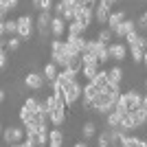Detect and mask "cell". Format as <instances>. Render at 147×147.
Listing matches in <instances>:
<instances>
[{"label": "cell", "mask_w": 147, "mask_h": 147, "mask_svg": "<svg viewBox=\"0 0 147 147\" xmlns=\"http://www.w3.org/2000/svg\"><path fill=\"white\" fill-rule=\"evenodd\" d=\"M143 64H145V66H147V53H145V57H143Z\"/></svg>", "instance_id": "obj_42"}, {"label": "cell", "mask_w": 147, "mask_h": 147, "mask_svg": "<svg viewBox=\"0 0 147 147\" xmlns=\"http://www.w3.org/2000/svg\"><path fill=\"white\" fill-rule=\"evenodd\" d=\"M24 42L20 35H11V37H7V40H2V49H7V51H18L20 49V44Z\"/></svg>", "instance_id": "obj_22"}, {"label": "cell", "mask_w": 147, "mask_h": 147, "mask_svg": "<svg viewBox=\"0 0 147 147\" xmlns=\"http://www.w3.org/2000/svg\"><path fill=\"white\" fill-rule=\"evenodd\" d=\"M68 33V22L61 16H53V22H51V35L61 40V37Z\"/></svg>", "instance_id": "obj_7"}, {"label": "cell", "mask_w": 147, "mask_h": 147, "mask_svg": "<svg viewBox=\"0 0 147 147\" xmlns=\"http://www.w3.org/2000/svg\"><path fill=\"white\" fill-rule=\"evenodd\" d=\"M99 92H101V90L97 88V84H94V81H88L86 86H84V101H92Z\"/></svg>", "instance_id": "obj_26"}, {"label": "cell", "mask_w": 147, "mask_h": 147, "mask_svg": "<svg viewBox=\"0 0 147 147\" xmlns=\"http://www.w3.org/2000/svg\"><path fill=\"white\" fill-rule=\"evenodd\" d=\"M33 18H31V13H24V16H20L18 18V35L22 40H31L33 35Z\"/></svg>", "instance_id": "obj_4"}, {"label": "cell", "mask_w": 147, "mask_h": 147, "mask_svg": "<svg viewBox=\"0 0 147 147\" xmlns=\"http://www.w3.org/2000/svg\"><path fill=\"white\" fill-rule=\"evenodd\" d=\"M66 110H68V105H59V108H57V110L49 117L51 123H53L55 127H61V125L66 123Z\"/></svg>", "instance_id": "obj_14"}, {"label": "cell", "mask_w": 147, "mask_h": 147, "mask_svg": "<svg viewBox=\"0 0 147 147\" xmlns=\"http://www.w3.org/2000/svg\"><path fill=\"white\" fill-rule=\"evenodd\" d=\"M119 105H121L125 112H132V110H136V108H141V105H143V94L136 90V88H132V90H127V92H123V94H121Z\"/></svg>", "instance_id": "obj_1"}, {"label": "cell", "mask_w": 147, "mask_h": 147, "mask_svg": "<svg viewBox=\"0 0 147 147\" xmlns=\"http://www.w3.org/2000/svg\"><path fill=\"white\" fill-rule=\"evenodd\" d=\"M141 46H143V51L147 53V37H143V35H141Z\"/></svg>", "instance_id": "obj_37"}, {"label": "cell", "mask_w": 147, "mask_h": 147, "mask_svg": "<svg viewBox=\"0 0 147 147\" xmlns=\"http://www.w3.org/2000/svg\"><path fill=\"white\" fill-rule=\"evenodd\" d=\"M108 79H110L112 86H121V81H123V68L119 66V64H114L112 68H108Z\"/></svg>", "instance_id": "obj_19"}, {"label": "cell", "mask_w": 147, "mask_h": 147, "mask_svg": "<svg viewBox=\"0 0 147 147\" xmlns=\"http://www.w3.org/2000/svg\"><path fill=\"white\" fill-rule=\"evenodd\" d=\"M125 44H127V49H132V46H138V44H141V35H138L136 31H132V33L125 37Z\"/></svg>", "instance_id": "obj_32"}, {"label": "cell", "mask_w": 147, "mask_h": 147, "mask_svg": "<svg viewBox=\"0 0 147 147\" xmlns=\"http://www.w3.org/2000/svg\"><path fill=\"white\" fill-rule=\"evenodd\" d=\"M49 145H59V147L64 145V132H61L59 127L49 132Z\"/></svg>", "instance_id": "obj_27"}, {"label": "cell", "mask_w": 147, "mask_h": 147, "mask_svg": "<svg viewBox=\"0 0 147 147\" xmlns=\"http://www.w3.org/2000/svg\"><path fill=\"white\" fill-rule=\"evenodd\" d=\"M31 5L35 7V9H40V11H51L55 7V2L53 0H31Z\"/></svg>", "instance_id": "obj_30"}, {"label": "cell", "mask_w": 147, "mask_h": 147, "mask_svg": "<svg viewBox=\"0 0 147 147\" xmlns=\"http://www.w3.org/2000/svg\"><path fill=\"white\" fill-rule=\"evenodd\" d=\"M20 0H0V20H7V13L18 7Z\"/></svg>", "instance_id": "obj_24"}, {"label": "cell", "mask_w": 147, "mask_h": 147, "mask_svg": "<svg viewBox=\"0 0 147 147\" xmlns=\"http://www.w3.org/2000/svg\"><path fill=\"white\" fill-rule=\"evenodd\" d=\"M44 84H46V79H44V75L37 73V70H29V73L24 75V86L31 88V90H42Z\"/></svg>", "instance_id": "obj_6"}, {"label": "cell", "mask_w": 147, "mask_h": 147, "mask_svg": "<svg viewBox=\"0 0 147 147\" xmlns=\"http://www.w3.org/2000/svg\"><path fill=\"white\" fill-rule=\"evenodd\" d=\"M101 2H105V5H110V7H112V5H117L119 0H101Z\"/></svg>", "instance_id": "obj_38"}, {"label": "cell", "mask_w": 147, "mask_h": 147, "mask_svg": "<svg viewBox=\"0 0 147 147\" xmlns=\"http://www.w3.org/2000/svg\"><path fill=\"white\" fill-rule=\"evenodd\" d=\"M7 53H9L7 49H2V53H0V68L2 70H7V64H9V55Z\"/></svg>", "instance_id": "obj_33"}, {"label": "cell", "mask_w": 147, "mask_h": 147, "mask_svg": "<svg viewBox=\"0 0 147 147\" xmlns=\"http://www.w3.org/2000/svg\"><path fill=\"white\" fill-rule=\"evenodd\" d=\"M49 147H59V145H49Z\"/></svg>", "instance_id": "obj_44"}, {"label": "cell", "mask_w": 147, "mask_h": 147, "mask_svg": "<svg viewBox=\"0 0 147 147\" xmlns=\"http://www.w3.org/2000/svg\"><path fill=\"white\" fill-rule=\"evenodd\" d=\"M136 26H138V24H136L134 20H129V18H127V20H125V22H123V24L119 26L117 31H114V35H117V37H123V40H125V37H127L132 31H136Z\"/></svg>", "instance_id": "obj_17"}, {"label": "cell", "mask_w": 147, "mask_h": 147, "mask_svg": "<svg viewBox=\"0 0 147 147\" xmlns=\"http://www.w3.org/2000/svg\"><path fill=\"white\" fill-rule=\"evenodd\" d=\"M108 51H110V59H114L119 64V61H123L125 57H127V44L125 42H114V44H110L108 46Z\"/></svg>", "instance_id": "obj_8"}, {"label": "cell", "mask_w": 147, "mask_h": 147, "mask_svg": "<svg viewBox=\"0 0 147 147\" xmlns=\"http://www.w3.org/2000/svg\"><path fill=\"white\" fill-rule=\"evenodd\" d=\"M141 108H145V110H147V94H143V105H141Z\"/></svg>", "instance_id": "obj_40"}, {"label": "cell", "mask_w": 147, "mask_h": 147, "mask_svg": "<svg viewBox=\"0 0 147 147\" xmlns=\"http://www.w3.org/2000/svg\"><path fill=\"white\" fill-rule=\"evenodd\" d=\"M99 73H101V64H86L84 70H81V77L86 81H94Z\"/></svg>", "instance_id": "obj_13"}, {"label": "cell", "mask_w": 147, "mask_h": 147, "mask_svg": "<svg viewBox=\"0 0 147 147\" xmlns=\"http://www.w3.org/2000/svg\"><path fill=\"white\" fill-rule=\"evenodd\" d=\"M64 94H66V103H68V108H70V105H75L79 99H84V88L79 86V81L75 79L64 88Z\"/></svg>", "instance_id": "obj_3"}, {"label": "cell", "mask_w": 147, "mask_h": 147, "mask_svg": "<svg viewBox=\"0 0 147 147\" xmlns=\"http://www.w3.org/2000/svg\"><path fill=\"white\" fill-rule=\"evenodd\" d=\"M77 79V73H73V70H68V68H61L59 70V75H57V79H55V84H59V86H64L66 88L70 81H75Z\"/></svg>", "instance_id": "obj_18"}, {"label": "cell", "mask_w": 147, "mask_h": 147, "mask_svg": "<svg viewBox=\"0 0 147 147\" xmlns=\"http://www.w3.org/2000/svg\"><path fill=\"white\" fill-rule=\"evenodd\" d=\"M145 90H147V79H145Z\"/></svg>", "instance_id": "obj_43"}, {"label": "cell", "mask_w": 147, "mask_h": 147, "mask_svg": "<svg viewBox=\"0 0 147 147\" xmlns=\"http://www.w3.org/2000/svg\"><path fill=\"white\" fill-rule=\"evenodd\" d=\"M112 35H114V33H112V31L105 26V29H101V31L97 33V37H94V40H99V42H103V44H110Z\"/></svg>", "instance_id": "obj_31"}, {"label": "cell", "mask_w": 147, "mask_h": 147, "mask_svg": "<svg viewBox=\"0 0 147 147\" xmlns=\"http://www.w3.org/2000/svg\"><path fill=\"white\" fill-rule=\"evenodd\" d=\"M0 35L7 37V35H18V18H7L2 20V24H0Z\"/></svg>", "instance_id": "obj_12"}, {"label": "cell", "mask_w": 147, "mask_h": 147, "mask_svg": "<svg viewBox=\"0 0 147 147\" xmlns=\"http://www.w3.org/2000/svg\"><path fill=\"white\" fill-rule=\"evenodd\" d=\"M129 117H132V121H134V127L138 129V127H143V125L147 123V110L145 108H136V110L129 112Z\"/></svg>", "instance_id": "obj_16"}, {"label": "cell", "mask_w": 147, "mask_h": 147, "mask_svg": "<svg viewBox=\"0 0 147 147\" xmlns=\"http://www.w3.org/2000/svg\"><path fill=\"white\" fill-rule=\"evenodd\" d=\"M125 20H127V16H125V11H114L110 16V20H108V29L112 31V33H114V31L119 29V26L123 24V22H125Z\"/></svg>", "instance_id": "obj_15"}, {"label": "cell", "mask_w": 147, "mask_h": 147, "mask_svg": "<svg viewBox=\"0 0 147 147\" xmlns=\"http://www.w3.org/2000/svg\"><path fill=\"white\" fill-rule=\"evenodd\" d=\"M121 147H147V141L138 138V136H132V134H125L121 141Z\"/></svg>", "instance_id": "obj_20"}, {"label": "cell", "mask_w": 147, "mask_h": 147, "mask_svg": "<svg viewBox=\"0 0 147 147\" xmlns=\"http://www.w3.org/2000/svg\"><path fill=\"white\" fill-rule=\"evenodd\" d=\"M86 26L79 24V22H68V33L66 37H84V33H86Z\"/></svg>", "instance_id": "obj_21"}, {"label": "cell", "mask_w": 147, "mask_h": 147, "mask_svg": "<svg viewBox=\"0 0 147 147\" xmlns=\"http://www.w3.org/2000/svg\"><path fill=\"white\" fill-rule=\"evenodd\" d=\"M9 147H24V143H18V145H9Z\"/></svg>", "instance_id": "obj_41"}, {"label": "cell", "mask_w": 147, "mask_h": 147, "mask_svg": "<svg viewBox=\"0 0 147 147\" xmlns=\"http://www.w3.org/2000/svg\"><path fill=\"white\" fill-rule=\"evenodd\" d=\"M129 57H132V61H134V64H143L145 51H143V46H141V44H138V46H132V49H129Z\"/></svg>", "instance_id": "obj_28"}, {"label": "cell", "mask_w": 147, "mask_h": 147, "mask_svg": "<svg viewBox=\"0 0 147 147\" xmlns=\"http://www.w3.org/2000/svg\"><path fill=\"white\" fill-rule=\"evenodd\" d=\"M66 68L79 75L81 70H84V59H81V55H73V57H68V64H66Z\"/></svg>", "instance_id": "obj_23"}, {"label": "cell", "mask_w": 147, "mask_h": 147, "mask_svg": "<svg viewBox=\"0 0 147 147\" xmlns=\"http://www.w3.org/2000/svg\"><path fill=\"white\" fill-rule=\"evenodd\" d=\"M42 75H44V79H46V84H55V79H57V75H59V66H57L55 61H46L44 64V68H42Z\"/></svg>", "instance_id": "obj_10"}, {"label": "cell", "mask_w": 147, "mask_h": 147, "mask_svg": "<svg viewBox=\"0 0 147 147\" xmlns=\"http://www.w3.org/2000/svg\"><path fill=\"white\" fill-rule=\"evenodd\" d=\"M81 5L88 9H97V0H81Z\"/></svg>", "instance_id": "obj_36"}, {"label": "cell", "mask_w": 147, "mask_h": 147, "mask_svg": "<svg viewBox=\"0 0 147 147\" xmlns=\"http://www.w3.org/2000/svg\"><path fill=\"white\" fill-rule=\"evenodd\" d=\"M5 143L7 145H18V143H24L26 141V127H18V125H9L5 127Z\"/></svg>", "instance_id": "obj_2"}, {"label": "cell", "mask_w": 147, "mask_h": 147, "mask_svg": "<svg viewBox=\"0 0 147 147\" xmlns=\"http://www.w3.org/2000/svg\"><path fill=\"white\" fill-rule=\"evenodd\" d=\"M53 11H55V16H64V11H66V5H64L61 0H57L55 7H53Z\"/></svg>", "instance_id": "obj_34"}, {"label": "cell", "mask_w": 147, "mask_h": 147, "mask_svg": "<svg viewBox=\"0 0 147 147\" xmlns=\"http://www.w3.org/2000/svg\"><path fill=\"white\" fill-rule=\"evenodd\" d=\"M94 84H97V88H99V90H105V88L110 86V79H108V70H103V68H101V73L97 75Z\"/></svg>", "instance_id": "obj_29"}, {"label": "cell", "mask_w": 147, "mask_h": 147, "mask_svg": "<svg viewBox=\"0 0 147 147\" xmlns=\"http://www.w3.org/2000/svg\"><path fill=\"white\" fill-rule=\"evenodd\" d=\"M81 134H84L86 141L94 138V136H97V123H94V121H86L84 125H81Z\"/></svg>", "instance_id": "obj_25"}, {"label": "cell", "mask_w": 147, "mask_h": 147, "mask_svg": "<svg viewBox=\"0 0 147 147\" xmlns=\"http://www.w3.org/2000/svg\"><path fill=\"white\" fill-rule=\"evenodd\" d=\"M110 16H112V11H110V5H105V2H101V0H99L97 9H94V20H97L99 24H108Z\"/></svg>", "instance_id": "obj_11"}, {"label": "cell", "mask_w": 147, "mask_h": 147, "mask_svg": "<svg viewBox=\"0 0 147 147\" xmlns=\"http://www.w3.org/2000/svg\"><path fill=\"white\" fill-rule=\"evenodd\" d=\"M51 22H53L51 11H40V16H37V20H35V26H37V33L42 37L51 35Z\"/></svg>", "instance_id": "obj_5"}, {"label": "cell", "mask_w": 147, "mask_h": 147, "mask_svg": "<svg viewBox=\"0 0 147 147\" xmlns=\"http://www.w3.org/2000/svg\"><path fill=\"white\" fill-rule=\"evenodd\" d=\"M73 147H88V143H84V141H79V143H75Z\"/></svg>", "instance_id": "obj_39"}, {"label": "cell", "mask_w": 147, "mask_h": 147, "mask_svg": "<svg viewBox=\"0 0 147 147\" xmlns=\"http://www.w3.org/2000/svg\"><path fill=\"white\" fill-rule=\"evenodd\" d=\"M136 24L141 26V29H147V11H145V13H143L141 18H138V22H136Z\"/></svg>", "instance_id": "obj_35"}, {"label": "cell", "mask_w": 147, "mask_h": 147, "mask_svg": "<svg viewBox=\"0 0 147 147\" xmlns=\"http://www.w3.org/2000/svg\"><path fill=\"white\" fill-rule=\"evenodd\" d=\"M92 20H94V9H88V7H79L77 13H75V22H79L88 29L92 24Z\"/></svg>", "instance_id": "obj_9"}]
</instances>
